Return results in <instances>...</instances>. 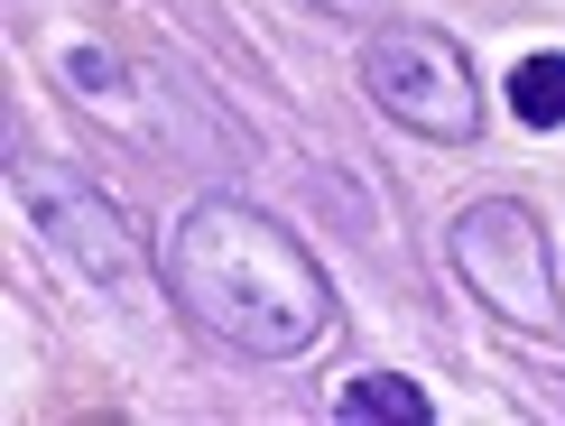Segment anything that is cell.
<instances>
[{"label":"cell","mask_w":565,"mask_h":426,"mask_svg":"<svg viewBox=\"0 0 565 426\" xmlns=\"http://www.w3.org/2000/svg\"><path fill=\"white\" fill-rule=\"evenodd\" d=\"M168 288L204 334L250 362H288L334 324V278L316 269V251L232 195H204L168 223Z\"/></svg>","instance_id":"cell-1"},{"label":"cell","mask_w":565,"mask_h":426,"mask_svg":"<svg viewBox=\"0 0 565 426\" xmlns=\"http://www.w3.org/2000/svg\"><path fill=\"white\" fill-rule=\"evenodd\" d=\"M362 84H371V103H381L408 139H436V149H473L482 139V75H473V56H463L445 29H427V19L371 29Z\"/></svg>","instance_id":"cell-2"},{"label":"cell","mask_w":565,"mask_h":426,"mask_svg":"<svg viewBox=\"0 0 565 426\" xmlns=\"http://www.w3.org/2000/svg\"><path fill=\"white\" fill-rule=\"evenodd\" d=\"M455 269L463 288H473L501 324H520V334H556V242L547 223L520 204V195H482L455 213Z\"/></svg>","instance_id":"cell-3"},{"label":"cell","mask_w":565,"mask_h":426,"mask_svg":"<svg viewBox=\"0 0 565 426\" xmlns=\"http://www.w3.org/2000/svg\"><path fill=\"white\" fill-rule=\"evenodd\" d=\"M10 177H19V204H29V223L46 232V251H56L75 278H93V288H111V297H130V288H139V242H130L121 204H111L93 177L46 168V158H19Z\"/></svg>","instance_id":"cell-4"},{"label":"cell","mask_w":565,"mask_h":426,"mask_svg":"<svg viewBox=\"0 0 565 426\" xmlns=\"http://www.w3.org/2000/svg\"><path fill=\"white\" fill-rule=\"evenodd\" d=\"M334 417L343 426H417V417H427V390L398 381V371H362V381L334 398Z\"/></svg>","instance_id":"cell-5"},{"label":"cell","mask_w":565,"mask_h":426,"mask_svg":"<svg viewBox=\"0 0 565 426\" xmlns=\"http://www.w3.org/2000/svg\"><path fill=\"white\" fill-rule=\"evenodd\" d=\"M316 10H343V19H362V10H381V0H316Z\"/></svg>","instance_id":"cell-7"},{"label":"cell","mask_w":565,"mask_h":426,"mask_svg":"<svg viewBox=\"0 0 565 426\" xmlns=\"http://www.w3.org/2000/svg\"><path fill=\"white\" fill-rule=\"evenodd\" d=\"M510 111H520L529 130H556L565 121V56H529L520 75H510Z\"/></svg>","instance_id":"cell-6"}]
</instances>
